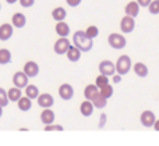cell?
I'll return each instance as SVG.
<instances>
[{
	"label": "cell",
	"mask_w": 159,
	"mask_h": 146,
	"mask_svg": "<svg viewBox=\"0 0 159 146\" xmlns=\"http://www.w3.org/2000/svg\"><path fill=\"white\" fill-rule=\"evenodd\" d=\"M73 42H74V46H77L81 52H89L93 46L92 39L88 38L84 31H77V32H74V35H73Z\"/></svg>",
	"instance_id": "6da1fadb"
},
{
	"label": "cell",
	"mask_w": 159,
	"mask_h": 146,
	"mask_svg": "<svg viewBox=\"0 0 159 146\" xmlns=\"http://www.w3.org/2000/svg\"><path fill=\"white\" fill-rule=\"evenodd\" d=\"M115 68L117 71V74L120 75H126L127 72L131 68V58L127 54H121L120 57L117 58V63L115 64Z\"/></svg>",
	"instance_id": "7a4b0ae2"
},
{
	"label": "cell",
	"mask_w": 159,
	"mask_h": 146,
	"mask_svg": "<svg viewBox=\"0 0 159 146\" xmlns=\"http://www.w3.org/2000/svg\"><path fill=\"white\" fill-rule=\"evenodd\" d=\"M107 43H109L110 47H113V49L120 50L126 46L127 42H126V38H124L123 35H120V33H110L109 38H107Z\"/></svg>",
	"instance_id": "3957f363"
},
{
	"label": "cell",
	"mask_w": 159,
	"mask_h": 146,
	"mask_svg": "<svg viewBox=\"0 0 159 146\" xmlns=\"http://www.w3.org/2000/svg\"><path fill=\"white\" fill-rule=\"evenodd\" d=\"M13 84H14V86H17V88H20V89L25 88V86L28 85V77L25 75V72L17 71L16 74L13 75Z\"/></svg>",
	"instance_id": "277c9868"
},
{
	"label": "cell",
	"mask_w": 159,
	"mask_h": 146,
	"mask_svg": "<svg viewBox=\"0 0 159 146\" xmlns=\"http://www.w3.org/2000/svg\"><path fill=\"white\" fill-rule=\"evenodd\" d=\"M70 46V41L67 39V36H60V39H57L55 43V52L57 53V54H64V53L67 52V49H69Z\"/></svg>",
	"instance_id": "5b68a950"
},
{
	"label": "cell",
	"mask_w": 159,
	"mask_h": 146,
	"mask_svg": "<svg viewBox=\"0 0 159 146\" xmlns=\"http://www.w3.org/2000/svg\"><path fill=\"white\" fill-rule=\"evenodd\" d=\"M99 72H101V74H103V75L110 77V75H113L116 72L115 64H113L112 61H109V60L101 61V64H99Z\"/></svg>",
	"instance_id": "8992f818"
},
{
	"label": "cell",
	"mask_w": 159,
	"mask_h": 146,
	"mask_svg": "<svg viewBox=\"0 0 159 146\" xmlns=\"http://www.w3.org/2000/svg\"><path fill=\"white\" fill-rule=\"evenodd\" d=\"M134 27H135V22H134V18L130 15H126L121 18V22H120V28L124 33H130L134 31Z\"/></svg>",
	"instance_id": "52a82bcc"
},
{
	"label": "cell",
	"mask_w": 159,
	"mask_h": 146,
	"mask_svg": "<svg viewBox=\"0 0 159 146\" xmlns=\"http://www.w3.org/2000/svg\"><path fill=\"white\" fill-rule=\"evenodd\" d=\"M140 120H141V124L144 125V127H152L154 125V122H155V114H154V111H151V110H145V111H143L141 113V117H140Z\"/></svg>",
	"instance_id": "ba28073f"
},
{
	"label": "cell",
	"mask_w": 159,
	"mask_h": 146,
	"mask_svg": "<svg viewBox=\"0 0 159 146\" xmlns=\"http://www.w3.org/2000/svg\"><path fill=\"white\" fill-rule=\"evenodd\" d=\"M59 95L63 100H70L74 96V89L70 84H61V86L59 88Z\"/></svg>",
	"instance_id": "9c48e42d"
},
{
	"label": "cell",
	"mask_w": 159,
	"mask_h": 146,
	"mask_svg": "<svg viewBox=\"0 0 159 146\" xmlns=\"http://www.w3.org/2000/svg\"><path fill=\"white\" fill-rule=\"evenodd\" d=\"M24 72L28 78H34L38 75L39 72V66L35 63V61H27L24 66Z\"/></svg>",
	"instance_id": "30bf717a"
},
{
	"label": "cell",
	"mask_w": 159,
	"mask_h": 146,
	"mask_svg": "<svg viewBox=\"0 0 159 146\" xmlns=\"http://www.w3.org/2000/svg\"><path fill=\"white\" fill-rule=\"evenodd\" d=\"M38 105L41 106V107L46 109V107H52L53 103H55V99H53L52 95L49 93H42V95H38Z\"/></svg>",
	"instance_id": "8fae6325"
},
{
	"label": "cell",
	"mask_w": 159,
	"mask_h": 146,
	"mask_svg": "<svg viewBox=\"0 0 159 146\" xmlns=\"http://www.w3.org/2000/svg\"><path fill=\"white\" fill-rule=\"evenodd\" d=\"M13 25L11 24H3L0 25V41H8L13 36Z\"/></svg>",
	"instance_id": "7c38bea8"
},
{
	"label": "cell",
	"mask_w": 159,
	"mask_h": 146,
	"mask_svg": "<svg viewBox=\"0 0 159 146\" xmlns=\"http://www.w3.org/2000/svg\"><path fill=\"white\" fill-rule=\"evenodd\" d=\"M55 113H53V110H50V107H46L43 111L41 113V121L43 122L45 125L48 124H53V121H55Z\"/></svg>",
	"instance_id": "4fadbf2b"
},
{
	"label": "cell",
	"mask_w": 159,
	"mask_h": 146,
	"mask_svg": "<svg viewBox=\"0 0 159 146\" xmlns=\"http://www.w3.org/2000/svg\"><path fill=\"white\" fill-rule=\"evenodd\" d=\"M66 54H67V58H69L70 61L75 63V61H78L80 57H81V50H80L77 46H71V45H70L67 52H66Z\"/></svg>",
	"instance_id": "5bb4252c"
},
{
	"label": "cell",
	"mask_w": 159,
	"mask_h": 146,
	"mask_svg": "<svg viewBox=\"0 0 159 146\" xmlns=\"http://www.w3.org/2000/svg\"><path fill=\"white\" fill-rule=\"evenodd\" d=\"M11 24L16 28H24L25 24H27V17L22 13H16L13 15V18H11Z\"/></svg>",
	"instance_id": "9a60e30c"
},
{
	"label": "cell",
	"mask_w": 159,
	"mask_h": 146,
	"mask_svg": "<svg viewBox=\"0 0 159 146\" xmlns=\"http://www.w3.org/2000/svg\"><path fill=\"white\" fill-rule=\"evenodd\" d=\"M91 102H92V105L95 106V107H98V109H103L105 106H106L107 99H106V97H103V96H102V93L98 91V92H96V93L92 96V99H91Z\"/></svg>",
	"instance_id": "2e32d148"
},
{
	"label": "cell",
	"mask_w": 159,
	"mask_h": 146,
	"mask_svg": "<svg viewBox=\"0 0 159 146\" xmlns=\"http://www.w3.org/2000/svg\"><path fill=\"white\" fill-rule=\"evenodd\" d=\"M124 11H126V15H130V17H137L138 15V11H140V6H138L137 2H130L129 4L126 6V8H124Z\"/></svg>",
	"instance_id": "e0dca14e"
},
{
	"label": "cell",
	"mask_w": 159,
	"mask_h": 146,
	"mask_svg": "<svg viewBox=\"0 0 159 146\" xmlns=\"http://www.w3.org/2000/svg\"><path fill=\"white\" fill-rule=\"evenodd\" d=\"M80 111H81V114L84 117H89L91 114L93 113V105L91 100H85V102L81 103V106H80Z\"/></svg>",
	"instance_id": "ac0fdd59"
},
{
	"label": "cell",
	"mask_w": 159,
	"mask_h": 146,
	"mask_svg": "<svg viewBox=\"0 0 159 146\" xmlns=\"http://www.w3.org/2000/svg\"><path fill=\"white\" fill-rule=\"evenodd\" d=\"M17 106L21 111H28L31 107H32V102L28 96H21L18 100H17Z\"/></svg>",
	"instance_id": "d6986e66"
},
{
	"label": "cell",
	"mask_w": 159,
	"mask_h": 146,
	"mask_svg": "<svg viewBox=\"0 0 159 146\" xmlns=\"http://www.w3.org/2000/svg\"><path fill=\"white\" fill-rule=\"evenodd\" d=\"M56 33L59 36H67L70 33V27L64 21H57V24H56Z\"/></svg>",
	"instance_id": "ffe728a7"
},
{
	"label": "cell",
	"mask_w": 159,
	"mask_h": 146,
	"mask_svg": "<svg viewBox=\"0 0 159 146\" xmlns=\"http://www.w3.org/2000/svg\"><path fill=\"white\" fill-rule=\"evenodd\" d=\"M22 96L21 93V89L14 86V88H10L7 91V97H8V102H17L20 97Z\"/></svg>",
	"instance_id": "44dd1931"
},
{
	"label": "cell",
	"mask_w": 159,
	"mask_h": 146,
	"mask_svg": "<svg viewBox=\"0 0 159 146\" xmlns=\"http://www.w3.org/2000/svg\"><path fill=\"white\" fill-rule=\"evenodd\" d=\"M134 72L141 78H145L148 75V67L144 63H137L134 64Z\"/></svg>",
	"instance_id": "7402d4cb"
},
{
	"label": "cell",
	"mask_w": 159,
	"mask_h": 146,
	"mask_svg": "<svg viewBox=\"0 0 159 146\" xmlns=\"http://www.w3.org/2000/svg\"><path fill=\"white\" fill-rule=\"evenodd\" d=\"M52 17L56 21H64V18L67 17V11L64 10L63 7H56L55 10L52 11Z\"/></svg>",
	"instance_id": "603a6c76"
},
{
	"label": "cell",
	"mask_w": 159,
	"mask_h": 146,
	"mask_svg": "<svg viewBox=\"0 0 159 146\" xmlns=\"http://www.w3.org/2000/svg\"><path fill=\"white\" fill-rule=\"evenodd\" d=\"M25 95L32 100V99H36V97H38L39 91H38V88H36L35 85H27L25 86Z\"/></svg>",
	"instance_id": "cb8c5ba5"
},
{
	"label": "cell",
	"mask_w": 159,
	"mask_h": 146,
	"mask_svg": "<svg viewBox=\"0 0 159 146\" xmlns=\"http://www.w3.org/2000/svg\"><path fill=\"white\" fill-rule=\"evenodd\" d=\"M11 61V53L7 49H0V64L4 66Z\"/></svg>",
	"instance_id": "d4e9b609"
},
{
	"label": "cell",
	"mask_w": 159,
	"mask_h": 146,
	"mask_svg": "<svg viewBox=\"0 0 159 146\" xmlns=\"http://www.w3.org/2000/svg\"><path fill=\"white\" fill-rule=\"evenodd\" d=\"M98 92V86L96 85H87L85 86V89H84V95H85V97H87V100H91L92 99V96Z\"/></svg>",
	"instance_id": "484cf974"
},
{
	"label": "cell",
	"mask_w": 159,
	"mask_h": 146,
	"mask_svg": "<svg viewBox=\"0 0 159 146\" xmlns=\"http://www.w3.org/2000/svg\"><path fill=\"white\" fill-rule=\"evenodd\" d=\"M107 84H109V78H107V75L101 74V75H98V77H96V79H95V85L98 86L99 89H101L102 86L107 85Z\"/></svg>",
	"instance_id": "4316f807"
},
{
	"label": "cell",
	"mask_w": 159,
	"mask_h": 146,
	"mask_svg": "<svg viewBox=\"0 0 159 146\" xmlns=\"http://www.w3.org/2000/svg\"><path fill=\"white\" fill-rule=\"evenodd\" d=\"M102 93V96L103 97H106V99H109V97H112V95H113V86L112 85H105V86H102L101 88V91H99Z\"/></svg>",
	"instance_id": "83f0119b"
},
{
	"label": "cell",
	"mask_w": 159,
	"mask_h": 146,
	"mask_svg": "<svg viewBox=\"0 0 159 146\" xmlns=\"http://www.w3.org/2000/svg\"><path fill=\"white\" fill-rule=\"evenodd\" d=\"M85 35H87L88 38H91V39H95L96 36L99 35V29L95 27V25H91V27L87 28V31H85Z\"/></svg>",
	"instance_id": "f1b7e54d"
},
{
	"label": "cell",
	"mask_w": 159,
	"mask_h": 146,
	"mask_svg": "<svg viewBox=\"0 0 159 146\" xmlns=\"http://www.w3.org/2000/svg\"><path fill=\"white\" fill-rule=\"evenodd\" d=\"M148 8L151 14H159V0H151V3L148 4Z\"/></svg>",
	"instance_id": "f546056e"
},
{
	"label": "cell",
	"mask_w": 159,
	"mask_h": 146,
	"mask_svg": "<svg viewBox=\"0 0 159 146\" xmlns=\"http://www.w3.org/2000/svg\"><path fill=\"white\" fill-rule=\"evenodd\" d=\"M8 105V97H7V92L3 88H0V106H7Z\"/></svg>",
	"instance_id": "4dcf8cb0"
},
{
	"label": "cell",
	"mask_w": 159,
	"mask_h": 146,
	"mask_svg": "<svg viewBox=\"0 0 159 146\" xmlns=\"http://www.w3.org/2000/svg\"><path fill=\"white\" fill-rule=\"evenodd\" d=\"M64 128L61 125H53V124H48L45 127V131H63Z\"/></svg>",
	"instance_id": "1f68e13d"
},
{
	"label": "cell",
	"mask_w": 159,
	"mask_h": 146,
	"mask_svg": "<svg viewBox=\"0 0 159 146\" xmlns=\"http://www.w3.org/2000/svg\"><path fill=\"white\" fill-rule=\"evenodd\" d=\"M18 2L22 7H32L34 3H35V0H18Z\"/></svg>",
	"instance_id": "d6a6232c"
},
{
	"label": "cell",
	"mask_w": 159,
	"mask_h": 146,
	"mask_svg": "<svg viewBox=\"0 0 159 146\" xmlns=\"http://www.w3.org/2000/svg\"><path fill=\"white\" fill-rule=\"evenodd\" d=\"M66 2H67V4L71 6V7H77L80 3H81V0H66Z\"/></svg>",
	"instance_id": "836d02e7"
},
{
	"label": "cell",
	"mask_w": 159,
	"mask_h": 146,
	"mask_svg": "<svg viewBox=\"0 0 159 146\" xmlns=\"http://www.w3.org/2000/svg\"><path fill=\"white\" fill-rule=\"evenodd\" d=\"M137 3H138V6H141V7H148L151 0H137Z\"/></svg>",
	"instance_id": "e575fe53"
},
{
	"label": "cell",
	"mask_w": 159,
	"mask_h": 146,
	"mask_svg": "<svg viewBox=\"0 0 159 146\" xmlns=\"http://www.w3.org/2000/svg\"><path fill=\"white\" fill-rule=\"evenodd\" d=\"M120 81H121V75H120V74H117V75L113 74V82H115V84H119Z\"/></svg>",
	"instance_id": "d590c367"
},
{
	"label": "cell",
	"mask_w": 159,
	"mask_h": 146,
	"mask_svg": "<svg viewBox=\"0 0 159 146\" xmlns=\"http://www.w3.org/2000/svg\"><path fill=\"white\" fill-rule=\"evenodd\" d=\"M152 127L155 128V131H159V120H155V122H154V125Z\"/></svg>",
	"instance_id": "8d00e7d4"
},
{
	"label": "cell",
	"mask_w": 159,
	"mask_h": 146,
	"mask_svg": "<svg viewBox=\"0 0 159 146\" xmlns=\"http://www.w3.org/2000/svg\"><path fill=\"white\" fill-rule=\"evenodd\" d=\"M6 2H7L8 4H14V3H17L18 0H6Z\"/></svg>",
	"instance_id": "74e56055"
},
{
	"label": "cell",
	"mask_w": 159,
	"mask_h": 146,
	"mask_svg": "<svg viewBox=\"0 0 159 146\" xmlns=\"http://www.w3.org/2000/svg\"><path fill=\"white\" fill-rule=\"evenodd\" d=\"M3 116V106H0V117Z\"/></svg>",
	"instance_id": "f35d334b"
},
{
	"label": "cell",
	"mask_w": 159,
	"mask_h": 146,
	"mask_svg": "<svg viewBox=\"0 0 159 146\" xmlns=\"http://www.w3.org/2000/svg\"><path fill=\"white\" fill-rule=\"evenodd\" d=\"M0 10H2V4H0Z\"/></svg>",
	"instance_id": "ab89813d"
}]
</instances>
